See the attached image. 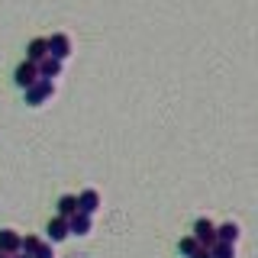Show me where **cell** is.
Segmentation results:
<instances>
[{"label": "cell", "instance_id": "6da1fadb", "mask_svg": "<svg viewBox=\"0 0 258 258\" xmlns=\"http://www.w3.org/2000/svg\"><path fill=\"white\" fill-rule=\"evenodd\" d=\"M52 94H55V81H48V78H39L32 87H26V103H32V107H39V103H45Z\"/></svg>", "mask_w": 258, "mask_h": 258}, {"label": "cell", "instance_id": "7a4b0ae2", "mask_svg": "<svg viewBox=\"0 0 258 258\" xmlns=\"http://www.w3.org/2000/svg\"><path fill=\"white\" fill-rule=\"evenodd\" d=\"M194 239H197L200 245L213 248V245H216V226H213V220H207V216H200V220L194 223Z\"/></svg>", "mask_w": 258, "mask_h": 258}, {"label": "cell", "instance_id": "3957f363", "mask_svg": "<svg viewBox=\"0 0 258 258\" xmlns=\"http://www.w3.org/2000/svg\"><path fill=\"white\" fill-rule=\"evenodd\" d=\"M13 78H16V84L23 87V91H26V87H32L39 81V64L36 61H23V64H16V71H13Z\"/></svg>", "mask_w": 258, "mask_h": 258}, {"label": "cell", "instance_id": "277c9868", "mask_svg": "<svg viewBox=\"0 0 258 258\" xmlns=\"http://www.w3.org/2000/svg\"><path fill=\"white\" fill-rule=\"evenodd\" d=\"M48 55H55L58 61H64L71 55V36L68 32H55V36H48Z\"/></svg>", "mask_w": 258, "mask_h": 258}, {"label": "cell", "instance_id": "5b68a950", "mask_svg": "<svg viewBox=\"0 0 258 258\" xmlns=\"http://www.w3.org/2000/svg\"><path fill=\"white\" fill-rule=\"evenodd\" d=\"M0 252H7V255L23 252V236L16 229H0Z\"/></svg>", "mask_w": 258, "mask_h": 258}, {"label": "cell", "instance_id": "8992f818", "mask_svg": "<svg viewBox=\"0 0 258 258\" xmlns=\"http://www.w3.org/2000/svg\"><path fill=\"white\" fill-rule=\"evenodd\" d=\"M78 210L81 213H97V210H100V194H97L94 187H87V190H81L78 194Z\"/></svg>", "mask_w": 258, "mask_h": 258}, {"label": "cell", "instance_id": "52a82bcc", "mask_svg": "<svg viewBox=\"0 0 258 258\" xmlns=\"http://www.w3.org/2000/svg\"><path fill=\"white\" fill-rule=\"evenodd\" d=\"M68 226H71V236H87V232L94 229V220H91V213H78L75 216H68Z\"/></svg>", "mask_w": 258, "mask_h": 258}, {"label": "cell", "instance_id": "ba28073f", "mask_svg": "<svg viewBox=\"0 0 258 258\" xmlns=\"http://www.w3.org/2000/svg\"><path fill=\"white\" fill-rule=\"evenodd\" d=\"M48 242H64L71 236V226H68V220H64V216H55L52 223H48Z\"/></svg>", "mask_w": 258, "mask_h": 258}, {"label": "cell", "instance_id": "9c48e42d", "mask_svg": "<svg viewBox=\"0 0 258 258\" xmlns=\"http://www.w3.org/2000/svg\"><path fill=\"white\" fill-rule=\"evenodd\" d=\"M58 75H61V61L55 58V55H45V58L39 61V78L52 81V78H58Z\"/></svg>", "mask_w": 258, "mask_h": 258}, {"label": "cell", "instance_id": "30bf717a", "mask_svg": "<svg viewBox=\"0 0 258 258\" xmlns=\"http://www.w3.org/2000/svg\"><path fill=\"white\" fill-rule=\"evenodd\" d=\"M239 223H223V226H216V242H229V245H236L239 242Z\"/></svg>", "mask_w": 258, "mask_h": 258}, {"label": "cell", "instance_id": "8fae6325", "mask_svg": "<svg viewBox=\"0 0 258 258\" xmlns=\"http://www.w3.org/2000/svg\"><path fill=\"white\" fill-rule=\"evenodd\" d=\"M45 55H48V39H32L29 48H26V58L39 64V61L45 58Z\"/></svg>", "mask_w": 258, "mask_h": 258}, {"label": "cell", "instance_id": "7c38bea8", "mask_svg": "<svg viewBox=\"0 0 258 258\" xmlns=\"http://www.w3.org/2000/svg\"><path fill=\"white\" fill-rule=\"evenodd\" d=\"M75 213H78V197H75V194H64V197H58V216L68 220V216H75Z\"/></svg>", "mask_w": 258, "mask_h": 258}, {"label": "cell", "instance_id": "4fadbf2b", "mask_svg": "<svg viewBox=\"0 0 258 258\" xmlns=\"http://www.w3.org/2000/svg\"><path fill=\"white\" fill-rule=\"evenodd\" d=\"M213 258H236V245H229V242H216V245H213Z\"/></svg>", "mask_w": 258, "mask_h": 258}, {"label": "cell", "instance_id": "5bb4252c", "mask_svg": "<svg viewBox=\"0 0 258 258\" xmlns=\"http://www.w3.org/2000/svg\"><path fill=\"white\" fill-rule=\"evenodd\" d=\"M32 258H55V248L48 245V242H42V239H39V245L32 248Z\"/></svg>", "mask_w": 258, "mask_h": 258}, {"label": "cell", "instance_id": "9a60e30c", "mask_svg": "<svg viewBox=\"0 0 258 258\" xmlns=\"http://www.w3.org/2000/svg\"><path fill=\"white\" fill-rule=\"evenodd\" d=\"M197 245H200V242L194 239V236H184L181 242H177V248H181V255H184V258H187V255H190V252H194Z\"/></svg>", "mask_w": 258, "mask_h": 258}, {"label": "cell", "instance_id": "2e32d148", "mask_svg": "<svg viewBox=\"0 0 258 258\" xmlns=\"http://www.w3.org/2000/svg\"><path fill=\"white\" fill-rule=\"evenodd\" d=\"M36 245H39V236H23V252H26V255H32Z\"/></svg>", "mask_w": 258, "mask_h": 258}, {"label": "cell", "instance_id": "e0dca14e", "mask_svg": "<svg viewBox=\"0 0 258 258\" xmlns=\"http://www.w3.org/2000/svg\"><path fill=\"white\" fill-rule=\"evenodd\" d=\"M187 258H213V248H207V245H197Z\"/></svg>", "mask_w": 258, "mask_h": 258}, {"label": "cell", "instance_id": "ac0fdd59", "mask_svg": "<svg viewBox=\"0 0 258 258\" xmlns=\"http://www.w3.org/2000/svg\"><path fill=\"white\" fill-rule=\"evenodd\" d=\"M10 258H32V255H26V252H16V255H10Z\"/></svg>", "mask_w": 258, "mask_h": 258}, {"label": "cell", "instance_id": "d6986e66", "mask_svg": "<svg viewBox=\"0 0 258 258\" xmlns=\"http://www.w3.org/2000/svg\"><path fill=\"white\" fill-rule=\"evenodd\" d=\"M0 258H10V255H7V252H0Z\"/></svg>", "mask_w": 258, "mask_h": 258}]
</instances>
